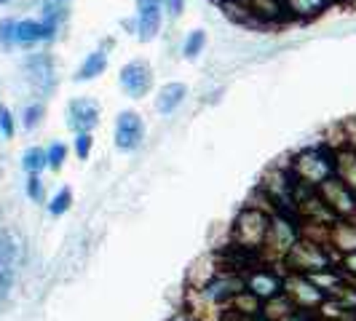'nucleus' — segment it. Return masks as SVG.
Wrapping results in <instances>:
<instances>
[{
	"label": "nucleus",
	"mask_w": 356,
	"mask_h": 321,
	"mask_svg": "<svg viewBox=\"0 0 356 321\" xmlns=\"http://www.w3.org/2000/svg\"><path fill=\"white\" fill-rule=\"evenodd\" d=\"M351 147H356V142H354V145H351Z\"/></svg>",
	"instance_id": "obj_43"
},
{
	"label": "nucleus",
	"mask_w": 356,
	"mask_h": 321,
	"mask_svg": "<svg viewBox=\"0 0 356 321\" xmlns=\"http://www.w3.org/2000/svg\"><path fill=\"white\" fill-rule=\"evenodd\" d=\"M24 78L40 97H51L56 89V65L51 54H30L24 59Z\"/></svg>",
	"instance_id": "obj_11"
},
{
	"label": "nucleus",
	"mask_w": 356,
	"mask_h": 321,
	"mask_svg": "<svg viewBox=\"0 0 356 321\" xmlns=\"http://www.w3.org/2000/svg\"><path fill=\"white\" fill-rule=\"evenodd\" d=\"M327 244L335 254L356 252V220H335V222H330Z\"/></svg>",
	"instance_id": "obj_16"
},
{
	"label": "nucleus",
	"mask_w": 356,
	"mask_h": 321,
	"mask_svg": "<svg viewBox=\"0 0 356 321\" xmlns=\"http://www.w3.org/2000/svg\"><path fill=\"white\" fill-rule=\"evenodd\" d=\"M300 238H303V222H300V217L295 212L273 209V212H270V220H268L266 244H263V260L282 265L286 252L292 249Z\"/></svg>",
	"instance_id": "obj_3"
},
{
	"label": "nucleus",
	"mask_w": 356,
	"mask_h": 321,
	"mask_svg": "<svg viewBox=\"0 0 356 321\" xmlns=\"http://www.w3.org/2000/svg\"><path fill=\"white\" fill-rule=\"evenodd\" d=\"M145 126L143 115L137 110H121L115 115V124H113V142H115V150L121 153H137L145 142Z\"/></svg>",
	"instance_id": "obj_9"
},
{
	"label": "nucleus",
	"mask_w": 356,
	"mask_h": 321,
	"mask_svg": "<svg viewBox=\"0 0 356 321\" xmlns=\"http://www.w3.org/2000/svg\"><path fill=\"white\" fill-rule=\"evenodd\" d=\"M225 311H228V313H238V316H252V313H260V311H263V303H260L254 295H250L247 289H241Z\"/></svg>",
	"instance_id": "obj_24"
},
{
	"label": "nucleus",
	"mask_w": 356,
	"mask_h": 321,
	"mask_svg": "<svg viewBox=\"0 0 356 321\" xmlns=\"http://www.w3.org/2000/svg\"><path fill=\"white\" fill-rule=\"evenodd\" d=\"M14 281H17V270H14V265L3 268V270H0V300H6V297L11 295Z\"/></svg>",
	"instance_id": "obj_36"
},
{
	"label": "nucleus",
	"mask_w": 356,
	"mask_h": 321,
	"mask_svg": "<svg viewBox=\"0 0 356 321\" xmlns=\"http://www.w3.org/2000/svg\"><path fill=\"white\" fill-rule=\"evenodd\" d=\"M348 321H356V311L351 313V316H348Z\"/></svg>",
	"instance_id": "obj_42"
},
{
	"label": "nucleus",
	"mask_w": 356,
	"mask_h": 321,
	"mask_svg": "<svg viewBox=\"0 0 356 321\" xmlns=\"http://www.w3.org/2000/svg\"><path fill=\"white\" fill-rule=\"evenodd\" d=\"M204 49H207V30H193L182 40V56L188 62H196L198 56L204 54Z\"/></svg>",
	"instance_id": "obj_26"
},
{
	"label": "nucleus",
	"mask_w": 356,
	"mask_h": 321,
	"mask_svg": "<svg viewBox=\"0 0 356 321\" xmlns=\"http://www.w3.org/2000/svg\"><path fill=\"white\" fill-rule=\"evenodd\" d=\"M67 145L59 142V140H54L49 147H46V160H49V172H62L65 169V163H67Z\"/></svg>",
	"instance_id": "obj_29"
},
{
	"label": "nucleus",
	"mask_w": 356,
	"mask_h": 321,
	"mask_svg": "<svg viewBox=\"0 0 356 321\" xmlns=\"http://www.w3.org/2000/svg\"><path fill=\"white\" fill-rule=\"evenodd\" d=\"M11 3H14V0H0V6H11Z\"/></svg>",
	"instance_id": "obj_41"
},
{
	"label": "nucleus",
	"mask_w": 356,
	"mask_h": 321,
	"mask_svg": "<svg viewBox=\"0 0 356 321\" xmlns=\"http://www.w3.org/2000/svg\"><path fill=\"white\" fill-rule=\"evenodd\" d=\"M332 300L346 311V316H351V313L356 311V284L354 281H346V284L332 295Z\"/></svg>",
	"instance_id": "obj_30"
},
{
	"label": "nucleus",
	"mask_w": 356,
	"mask_h": 321,
	"mask_svg": "<svg viewBox=\"0 0 356 321\" xmlns=\"http://www.w3.org/2000/svg\"><path fill=\"white\" fill-rule=\"evenodd\" d=\"M338 263V254L330 249V244L324 241H314L303 236L292 249L286 252V257L282 260V268L289 270V273H314V270H321V268H330Z\"/></svg>",
	"instance_id": "obj_4"
},
{
	"label": "nucleus",
	"mask_w": 356,
	"mask_h": 321,
	"mask_svg": "<svg viewBox=\"0 0 356 321\" xmlns=\"http://www.w3.org/2000/svg\"><path fill=\"white\" fill-rule=\"evenodd\" d=\"M217 3H222V0H217Z\"/></svg>",
	"instance_id": "obj_45"
},
{
	"label": "nucleus",
	"mask_w": 356,
	"mask_h": 321,
	"mask_svg": "<svg viewBox=\"0 0 356 321\" xmlns=\"http://www.w3.org/2000/svg\"><path fill=\"white\" fill-rule=\"evenodd\" d=\"M153 81H156V72H153L147 59H131L118 70V86L131 99L147 97L153 91Z\"/></svg>",
	"instance_id": "obj_10"
},
{
	"label": "nucleus",
	"mask_w": 356,
	"mask_h": 321,
	"mask_svg": "<svg viewBox=\"0 0 356 321\" xmlns=\"http://www.w3.org/2000/svg\"><path fill=\"white\" fill-rule=\"evenodd\" d=\"M0 134H3L6 140H14V134H17L14 113H11V107H6V105H0Z\"/></svg>",
	"instance_id": "obj_34"
},
{
	"label": "nucleus",
	"mask_w": 356,
	"mask_h": 321,
	"mask_svg": "<svg viewBox=\"0 0 356 321\" xmlns=\"http://www.w3.org/2000/svg\"><path fill=\"white\" fill-rule=\"evenodd\" d=\"M241 3L250 8L252 17L260 22V27H268V24L273 27V24L289 22L284 3H279V0H241Z\"/></svg>",
	"instance_id": "obj_18"
},
{
	"label": "nucleus",
	"mask_w": 356,
	"mask_h": 321,
	"mask_svg": "<svg viewBox=\"0 0 356 321\" xmlns=\"http://www.w3.org/2000/svg\"><path fill=\"white\" fill-rule=\"evenodd\" d=\"M284 295L292 300L298 311H305V313H316L327 300V295L308 276L289 273V270H284Z\"/></svg>",
	"instance_id": "obj_8"
},
{
	"label": "nucleus",
	"mask_w": 356,
	"mask_h": 321,
	"mask_svg": "<svg viewBox=\"0 0 356 321\" xmlns=\"http://www.w3.org/2000/svg\"><path fill=\"white\" fill-rule=\"evenodd\" d=\"M332 158H335V177L346 182L351 190H356V147L338 145L332 147Z\"/></svg>",
	"instance_id": "obj_20"
},
{
	"label": "nucleus",
	"mask_w": 356,
	"mask_h": 321,
	"mask_svg": "<svg viewBox=\"0 0 356 321\" xmlns=\"http://www.w3.org/2000/svg\"><path fill=\"white\" fill-rule=\"evenodd\" d=\"M166 321H201V319H198V316L193 313V311L182 308V311H177V313H172V316H169Z\"/></svg>",
	"instance_id": "obj_39"
},
{
	"label": "nucleus",
	"mask_w": 356,
	"mask_h": 321,
	"mask_svg": "<svg viewBox=\"0 0 356 321\" xmlns=\"http://www.w3.org/2000/svg\"><path fill=\"white\" fill-rule=\"evenodd\" d=\"M185 3H188V0H163V14H166V17L175 22V19L182 17V11H185Z\"/></svg>",
	"instance_id": "obj_37"
},
{
	"label": "nucleus",
	"mask_w": 356,
	"mask_h": 321,
	"mask_svg": "<svg viewBox=\"0 0 356 321\" xmlns=\"http://www.w3.org/2000/svg\"><path fill=\"white\" fill-rule=\"evenodd\" d=\"M19 257V241L17 236L6 228H0V270L3 268H11Z\"/></svg>",
	"instance_id": "obj_25"
},
{
	"label": "nucleus",
	"mask_w": 356,
	"mask_h": 321,
	"mask_svg": "<svg viewBox=\"0 0 356 321\" xmlns=\"http://www.w3.org/2000/svg\"><path fill=\"white\" fill-rule=\"evenodd\" d=\"M308 279H311L314 284L319 286V289L324 292V295H327V297H332V295L338 292L340 286L348 281V279L343 276V270L338 268V263H335V265H330V268H321V270H314V273H308Z\"/></svg>",
	"instance_id": "obj_21"
},
{
	"label": "nucleus",
	"mask_w": 356,
	"mask_h": 321,
	"mask_svg": "<svg viewBox=\"0 0 356 321\" xmlns=\"http://www.w3.org/2000/svg\"><path fill=\"white\" fill-rule=\"evenodd\" d=\"M110 46H113V40H105V46H99V49H94V51L86 54V59H83L81 67L75 70L72 81H75V83H91V81H97L99 75H105L107 65H110Z\"/></svg>",
	"instance_id": "obj_14"
},
{
	"label": "nucleus",
	"mask_w": 356,
	"mask_h": 321,
	"mask_svg": "<svg viewBox=\"0 0 356 321\" xmlns=\"http://www.w3.org/2000/svg\"><path fill=\"white\" fill-rule=\"evenodd\" d=\"M72 150H75L78 160H89L91 150H94V134L91 131H78L75 140H72Z\"/></svg>",
	"instance_id": "obj_32"
},
{
	"label": "nucleus",
	"mask_w": 356,
	"mask_h": 321,
	"mask_svg": "<svg viewBox=\"0 0 356 321\" xmlns=\"http://www.w3.org/2000/svg\"><path fill=\"white\" fill-rule=\"evenodd\" d=\"M54 3H62V6H70L72 0H54Z\"/></svg>",
	"instance_id": "obj_40"
},
{
	"label": "nucleus",
	"mask_w": 356,
	"mask_h": 321,
	"mask_svg": "<svg viewBox=\"0 0 356 321\" xmlns=\"http://www.w3.org/2000/svg\"><path fill=\"white\" fill-rule=\"evenodd\" d=\"M338 268L343 270V276L348 281L356 284V252H348V254H338Z\"/></svg>",
	"instance_id": "obj_35"
},
{
	"label": "nucleus",
	"mask_w": 356,
	"mask_h": 321,
	"mask_svg": "<svg viewBox=\"0 0 356 321\" xmlns=\"http://www.w3.org/2000/svg\"><path fill=\"white\" fill-rule=\"evenodd\" d=\"M46 209L51 217H65V214L72 209V190L65 185V188H59L51 198H49V204H46Z\"/></svg>",
	"instance_id": "obj_27"
},
{
	"label": "nucleus",
	"mask_w": 356,
	"mask_h": 321,
	"mask_svg": "<svg viewBox=\"0 0 356 321\" xmlns=\"http://www.w3.org/2000/svg\"><path fill=\"white\" fill-rule=\"evenodd\" d=\"M316 193L335 220H356V190H351L346 182H340L335 174L324 179L316 188Z\"/></svg>",
	"instance_id": "obj_7"
},
{
	"label": "nucleus",
	"mask_w": 356,
	"mask_h": 321,
	"mask_svg": "<svg viewBox=\"0 0 356 321\" xmlns=\"http://www.w3.org/2000/svg\"><path fill=\"white\" fill-rule=\"evenodd\" d=\"M270 206L268 204H254L247 201L231 222V249L241 254L247 268L263 260V244H266L268 220H270Z\"/></svg>",
	"instance_id": "obj_1"
},
{
	"label": "nucleus",
	"mask_w": 356,
	"mask_h": 321,
	"mask_svg": "<svg viewBox=\"0 0 356 321\" xmlns=\"http://www.w3.org/2000/svg\"><path fill=\"white\" fill-rule=\"evenodd\" d=\"M282 321H319L316 313H305V311H292L289 316H284Z\"/></svg>",
	"instance_id": "obj_38"
},
{
	"label": "nucleus",
	"mask_w": 356,
	"mask_h": 321,
	"mask_svg": "<svg viewBox=\"0 0 356 321\" xmlns=\"http://www.w3.org/2000/svg\"><path fill=\"white\" fill-rule=\"evenodd\" d=\"M279 3H284V0H279Z\"/></svg>",
	"instance_id": "obj_44"
},
{
	"label": "nucleus",
	"mask_w": 356,
	"mask_h": 321,
	"mask_svg": "<svg viewBox=\"0 0 356 321\" xmlns=\"http://www.w3.org/2000/svg\"><path fill=\"white\" fill-rule=\"evenodd\" d=\"M292 311H298V308H295V305H292V300H289L284 292H282V295H276V297L266 300L260 313H263L268 321H282L284 316H289Z\"/></svg>",
	"instance_id": "obj_22"
},
{
	"label": "nucleus",
	"mask_w": 356,
	"mask_h": 321,
	"mask_svg": "<svg viewBox=\"0 0 356 321\" xmlns=\"http://www.w3.org/2000/svg\"><path fill=\"white\" fill-rule=\"evenodd\" d=\"M244 289L254 295L260 303L282 295L284 292V268L276 263H266V260L254 263L244 270Z\"/></svg>",
	"instance_id": "obj_6"
},
{
	"label": "nucleus",
	"mask_w": 356,
	"mask_h": 321,
	"mask_svg": "<svg viewBox=\"0 0 356 321\" xmlns=\"http://www.w3.org/2000/svg\"><path fill=\"white\" fill-rule=\"evenodd\" d=\"M188 86L182 83V81H169V83H163L159 91H156V113L163 115V118H169V115H175L182 102L188 99Z\"/></svg>",
	"instance_id": "obj_17"
},
{
	"label": "nucleus",
	"mask_w": 356,
	"mask_h": 321,
	"mask_svg": "<svg viewBox=\"0 0 356 321\" xmlns=\"http://www.w3.org/2000/svg\"><path fill=\"white\" fill-rule=\"evenodd\" d=\"M65 118H67V129H70L72 134L94 131L99 126V121H102V105L97 99H91V97H75L67 105Z\"/></svg>",
	"instance_id": "obj_12"
},
{
	"label": "nucleus",
	"mask_w": 356,
	"mask_h": 321,
	"mask_svg": "<svg viewBox=\"0 0 356 321\" xmlns=\"http://www.w3.org/2000/svg\"><path fill=\"white\" fill-rule=\"evenodd\" d=\"M335 0H284L289 22H314L332 8Z\"/></svg>",
	"instance_id": "obj_19"
},
{
	"label": "nucleus",
	"mask_w": 356,
	"mask_h": 321,
	"mask_svg": "<svg viewBox=\"0 0 356 321\" xmlns=\"http://www.w3.org/2000/svg\"><path fill=\"white\" fill-rule=\"evenodd\" d=\"M17 49V19H0V51H14Z\"/></svg>",
	"instance_id": "obj_31"
},
{
	"label": "nucleus",
	"mask_w": 356,
	"mask_h": 321,
	"mask_svg": "<svg viewBox=\"0 0 356 321\" xmlns=\"http://www.w3.org/2000/svg\"><path fill=\"white\" fill-rule=\"evenodd\" d=\"M286 169L295 177V182H300L305 188H319L324 179H330L335 174L332 147H327L324 142L308 145V147L298 150L292 156V160L286 163Z\"/></svg>",
	"instance_id": "obj_2"
},
{
	"label": "nucleus",
	"mask_w": 356,
	"mask_h": 321,
	"mask_svg": "<svg viewBox=\"0 0 356 321\" xmlns=\"http://www.w3.org/2000/svg\"><path fill=\"white\" fill-rule=\"evenodd\" d=\"M295 177L289 174L286 163H276L270 166L260 185L254 188L260 196L270 204V209H282V212H295Z\"/></svg>",
	"instance_id": "obj_5"
},
{
	"label": "nucleus",
	"mask_w": 356,
	"mask_h": 321,
	"mask_svg": "<svg viewBox=\"0 0 356 321\" xmlns=\"http://www.w3.org/2000/svg\"><path fill=\"white\" fill-rule=\"evenodd\" d=\"M137 3V40L153 43L161 35V24H163V0H134Z\"/></svg>",
	"instance_id": "obj_13"
},
{
	"label": "nucleus",
	"mask_w": 356,
	"mask_h": 321,
	"mask_svg": "<svg viewBox=\"0 0 356 321\" xmlns=\"http://www.w3.org/2000/svg\"><path fill=\"white\" fill-rule=\"evenodd\" d=\"M335 3H338V0H335Z\"/></svg>",
	"instance_id": "obj_46"
},
{
	"label": "nucleus",
	"mask_w": 356,
	"mask_h": 321,
	"mask_svg": "<svg viewBox=\"0 0 356 321\" xmlns=\"http://www.w3.org/2000/svg\"><path fill=\"white\" fill-rule=\"evenodd\" d=\"M56 33L49 30L40 19H17V46L19 49H35L40 43H51Z\"/></svg>",
	"instance_id": "obj_15"
},
{
	"label": "nucleus",
	"mask_w": 356,
	"mask_h": 321,
	"mask_svg": "<svg viewBox=\"0 0 356 321\" xmlns=\"http://www.w3.org/2000/svg\"><path fill=\"white\" fill-rule=\"evenodd\" d=\"M22 169L24 174H43L49 169V160H46V147H27L22 153Z\"/></svg>",
	"instance_id": "obj_23"
},
{
	"label": "nucleus",
	"mask_w": 356,
	"mask_h": 321,
	"mask_svg": "<svg viewBox=\"0 0 356 321\" xmlns=\"http://www.w3.org/2000/svg\"><path fill=\"white\" fill-rule=\"evenodd\" d=\"M43 118H46V105L43 102H30L22 110V129L24 131H35L38 126L43 124Z\"/></svg>",
	"instance_id": "obj_28"
},
{
	"label": "nucleus",
	"mask_w": 356,
	"mask_h": 321,
	"mask_svg": "<svg viewBox=\"0 0 356 321\" xmlns=\"http://www.w3.org/2000/svg\"><path fill=\"white\" fill-rule=\"evenodd\" d=\"M24 193L33 204H43L46 201V185L40 174H27V185H24Z\"/></svg>",
	"instance_id": "obj_33"
}]
</instances>
